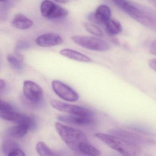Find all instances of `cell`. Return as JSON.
<instances>
[{
	"label": "cell",
	"instance_id": "obj_1",
	"mask_svg": "<svg viewBox=\"0 0 156 156\" xmlns=\"http://www.w3.org/2000/svg\"><path fill=\"white\" fill-rule=\"evenodd\" d=\"M95 136L109 147L115 150L124 156H137L140 153L139 145L129 142L115 135L103 133H97Z\"/></svg>",
	"mask_w": 156,
	"mask_h": 156
},
{
	"label": "cell",
	"instance_id": "obj_2",
	"mask_svg": "<svg viewBox=\"0 0 156 156\" xmlns=\"http://www.w3.org/2000/svg\"><path fill=\"white\" fill-rule=\"evenodd\" d=\"M55 128L63 141L70 148L76 152H80V144L87 141L85 134L78 129L65 126L59 122L55 123Z\"/></svg>",
	"mask_w": 156,
	"mask_h": 156
},
{
	"label": "cell",
	"instance_id": "obj_3",
	"mask_svg": "<svg viewBox=\"0 0 156 156\" xmlns=\"http://www.w3.org/2000/svg\"><path fill=\"white\" fill-rule=\"evenodd\" d=\"M0 115L2 119L12 121L16 124L27 125L30 130H34L37 127L34 118L17 112L10 104L5 101L1 104Z\"/></svg>",
	"mask_w": 156,
	"mask_h": 156
},
{
	"label": "cell",
	"instance_id": "obj_4",
	"mask_svg": "<svg viewBox=\"0 0 156 156\" xmlns=\"http://www.w3.org/2000/svg\"><path fill=\"white\" fill-rule=\"evenodd\" d=\"M72 40L79 46L91 51H107L111 49V45L107 42L97 37L74 35Z\"/></svg>",
	"mask_w": 156,
	"mask_h": 156
},
{
	"label": "cell",
	"instance_id": "obj_5",
	"mask_svg": "<svg viewBox=\"0 0 156 156\" xmlns=\"http://www.w3.org/2000/svg\"><path fill=\"white\" fill-rule=\"evenodd\" d=\"M41 12L44 18L49 20L61 19L68 15L67 10L50 0H44L41 4Z\"/></svg>",
	"mask_w": 156,
	"mask_h": 156
},
{
	"label": "cell",
	"instance_id": "obj_6",
	"mask_svg": "<svg viewBox=\"0 0 156 156\" xmlns=\"http://www.w3.org/2000/svg\"><path fill=\"white\" fill-rule=\"evenodd\" d=\"M51 104L55 109L67 113L69 115L89 117H93L94 116V114L91 110L79 106L69 105L55 100H52Z\"/></svg>",
	"mask_w": 156,
	"mask_h": 156
},
{
	"label": "cell",
	"instance_id": "obj_7",
	"mask_svg": "<svg viewBox=\"0 0 156 156\" xmlns=\"http://www.w3.org/2000/svg\"><path fill=\"white\" fill-rule=\"evenodd\" d=\"M52 87L55 93L60 98L68 102H75L79 99L78 94L69 86L58 80L52 82Z\"/></svg>",
	"mask_w": 156,
	"mask_h": 156
},
{
	"label": "cell",
	"instance_id": "obj_8",
	"mask_svg": "<svg viewBox=\"0 0 156 156\" xmlns=\"http://www.w3.org/2000/svg\"><path fill=\"white\" fill-rule=\"evenodd\" d=\"M23 93L25 98L33 104H38L42 100L43 91L38 84L27 80L23 83Z\"/></svg>",
	"mask_w": 156,
	"mask_h": 156
},
{
	"label": "cell",
	"instance_id": "obj_9",
	"mask_svg": "<svg viewBox=\"0 0 156 156\" xmlns=\"http://www.w3.org/2000/svg\"><path fill=\"white\" fill-rule=\"evenodd\" d=\"M112 135L117 136L129 142L136 145H152L155 142L152 140L142 135L124 129H116L111 130Z\"/></svg>",
	"mask_w": 156,
	"mask_h": 156
},
{
	"label": "cell",
	"instance_id": "obj_10",
	"mask_svg": "<svg viewBox=\"0 0 156 156\" xmlns=\"http://www.w3.org/2000/svg\"><path fill=\"white\" fill-rule=\"evenodd\" d=\"M111 11L108 6L102 5L98 7L95 12L91 13L88 17L91 22L99 25H105L111 19Z\"/></svg>",
	"mask_w": 156,
	"mask_h": 156
},
{
	"label": "cell",
	"instance_id": "obj_11",
	"mask_svg": "<svg viewBox=\"0 0 156 156\" xmlns=\"http://www.w3.org/2000/svg\"><path fill=\"white\" fill-rule=\"evenodd\" d=\"M35 42L41 47H53L62 44L63 39L56 34L47 33L39 36Z\"/></svg>",
	"mask_w": 156,
	"mask_h": 156
},
{
	"label": "cell",
	"instance_id": "obj_12",
	"mask_svg": "<svg viewBox=\"0 0 156 156\" xmlns=\"http://www.w3.org/2000/svg\"><path fill=\"white\" fill-rule=\"evenodd\" d=\"M57 119L63 123L79 126H87L90 125L94 122L93 117L71 115L58 116Z\"/></svg>",
	"mask_w": 156,
	"mask_h": 156
},
{
	"label": "cell",
	"instance_id": "obj_13",
	"mask_svg": "<svg viewBox=\"0 0 156 156\" xmlns=\"http://www.w3.org/2000/svg\"><path fill=\"white\" fill-rule=\"evenodd\" d=\"M60 54L66 58L78 62L89 63L92 61L91 59L85 55L72 49H65L61 50Z\"/></svg>",
	"mask_w": 156,
	"mask_h": 156
},
{
	"label": "cell",
	"instance_id": "obj_14",
	"mask_svg": "<svg viewBox=\"0 0 156 156\" xmlns=\"http://www.w3.org/2000/svg\"><path fill=\"white\" fill-rule=\"evenodd\" d=\"M30 130V128L27 125L16 124V126H11L7 130L8 136L16 138H21L25 136Z\"/></svg>",
	"mask_w": 156,
	"mask_h": 156
},
{
	"label": "cell",
	"instance_id": "obj_15",
	"mask_svg": "<svg viewBox=\"0 0 156 156\" xmlns=\"http://www.w3.org/2000/svg\"><path fill=\"white\" fill-rule=\"evenodd\" d=\"M15 28L19 30H25L32 27L33 23L30 19L21 14L16 15L12 22Z\"/></svg>",
	"mask_w": 156,
	"mask_h": 156
},
{
	"label": "cell",
	"instance_id": "obj_16",
	"mask_svg": "<svg viewBox=\"0 0 156 156\" xmlns=\"http://www.w3.org/2000/svg\"><path fill=\"white\" fill-rule=\"evenodd\" d=\"M7 60L14 70L18 72L22 71L23 67V58L22 55L18 52H16L15 55H8Z\"/></svg>",
	"mask_w": 156,
	"mask_h": 156
},
{
	"label": "cell",
	"instance_id": "obj_17",
	"mask_svg": "<svg viewBox=\"0 0 156 156\" xmlns=\"http://www.w3.org/2000/svg\"><path fill=\"white\" fill-rule=\"evenodd\" d=\"M105 25L107 33L110 36L117 35L122 30L121 24L115 19H110Z\"/></svg>",
	"mask_w": 156,
	"mask_h": 156
},
{
	"label": "cell",
	"instance_id": "obj_18",
	"mask_svg": "<svg viewBox=\"0 0 156 156\" xmlns=\"http://www.w3.org/2000/svg\"><path fill=\"white\" fill-rule=\"evenodd\" d=\"M79 151L89 156H100V151L95 147L92 146L88 141L83 142L79 146Z\"/></svg>",
	"mask_w": 156,
	"mask_h": 156
},
{
	"label": "cell",
	"instance_id": "obj_19",
	"mask_svg": "<svg viewBox=\"0 0 156 156\" xmlns=\"http://www.w3.org/2000/svg\"><path fill=\"white\" fill-rule=\"evenodd\" d=\"M36 150L39 155L41 156H55V153L43 141H39L36 145Z\"/></svg>",
	"mask_w": 156,
	"mask_h": 156
},
{
	"label": "cell",
	"instance_id": "obj_20",
	"mask_svg": "<svg viewBox=\"0 0 156 156\" xmlns=\"http://www.w3.org/2000/svg\"><path fill=\"white\" fill-rule=\"evenodd\" d=\"M20 148H21L20 147L17 142L12 140H8L3 143L2 151L4 155L9 156L12 152Z\"/></svg>",
	"mask_w": 156,
	"mask_h": 156
},
{
	"label": "cell",
	"instance_id": "obj_21",
	"mask_svg": "<svg viewBox=\"0 0 156 156\" xmlns=\"http://www.w3.org/2000/svg\"><path fill=\"white\" fill-rule=\"evenodd\" d=\"M84 27L88 32L97 37H102L104 36V34L102 30L95 24L86 23H84Z\"/></svg>",
	"mask_w": 156,
	"mask_h": 156
},
{
	"label": "cell",
	"instance_id": "obj_22",
	"mask_svg": "<svg viewBox=\"0 0 156 156\" xmlns=\"http://www.w3.org/2000/svg\"><path fill=\"white\" fill-rule=\"evenodd\" d=\"M114 3L119 9H122L126 4L127 3V0H112Z\"/></svg>",
	"mask_w": 156,
	"mask_h": 156
},
{
	"label": "cell",
	"instance_id": "obj_23",
	"mask_svg": "<svg viewBox=\"0 0 156 156\" xmlns=\"http://www.w3.org/2000/svg\"><path fill=\"white\" fill-rule=\"evenodd\" d=\"M29 47H30V45L28 43L24 41H20L18 42L17 44L16 50L19 51V50L29 48Z\"/></svg>",
	"mask_w": 156,
	"mask_h": 156
},
{
	"label": "cell",
	"instance_id": "obj_24",
	"mask_svg": "<svg viewBox=\"0 0 156 156\" xmlns=\"http://www.w3.org/2000/svg\"><path fill=\"white\" fill-rule=\"evenodd\" d=\"M25 154H24L23 151L21 149V148L17 149L15 150L13 152H12L10 154L9 156H25Z\"/></svg>",
	"mask_w": 156,
	"mask_h": 156
},
{
	"label": "cell",
	"instance_id": "obj_25",
	"mask_svg": "<svg viewBox=\"0 0 156 156\" xmlns=\"http://www.w3.org/2000/svg\"><path fill=\"white\" fill-rule=\"evenodd\" d=\"M149 50L151 53L156 55V40L151 42L150 45Z\"/></svg>",
	"mask_w": 156,
	"mask_h": 156
},
{
	"label": "cell",
	"instance_id": "obj_26",
	"mask_svg": "<svg viewBox=\"0 0 156 156\" xmlns=\"http://www.w3.org/2000/svg\"><path fill=\"white\" fill-rule=\"evenodd\" d=\"M149 66L152 70L156 72V59H151L149 61Z\"/></svg>",
	"mask_w": 156,
	"mask_h": 156
},
{
	"label": "cell",
	"instance_id": "obj_27",
	"mask_svg": "<svg viewBox=\"0 0 156 156\" xmlns=\"http://www.w3.org/2000/svg\"><path fill=\"white\" fill-rule=\"evenodd\" d=\"M6 87V83L5 81L3 79L0 80V92L1 93L4 91Z\"/></svg>",
	"mask_w": 156,
	"mask_h": 156
},
{
	"label": "cell",
	"instance_id": "obj_28",
	"mask_svg": "<svg viewBox=\"0 0 156 156\" xmlns=\"http://www.w3.org/2000/svg\"><path fill=\"white\" fill-rule=\"evenodd\" d=\"M55 1L58 3H62V4H66L70 2V0H55Z\"/></svg>",
	"mask_w": 156,
	"mask_h": 156
},
{
	"label": "cell",
	"instance_id": "obj_29",
	"mask_svg": "<svg viewBox=\"0 0 156 156\" xmlns=\"http://www.w3.org/2000/svg\"><path fill=\"white\" fill-rule=\"evenodd\" d=\"M149 2L156 8V0H149Z\"/></svg>",
	"mask_w": 156,
	"mask_h": 156
},
{
	"label": "cell",
	"instance_id": "obj_30",
	"mask_svg": "<svg viewBox=\"0 0 156 156\" xmlns=\"http://www.w3.org/2000/svg\"><path fill=\"white\" fill-rule=\"evenodd\" d=\"M6 1H7V0H0L1 2H5Z\"/></svg>",
	"mask_w": 156,
	"mask_h": 156
}]
</instances>
